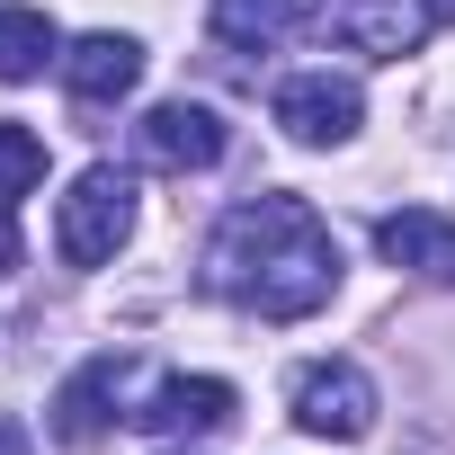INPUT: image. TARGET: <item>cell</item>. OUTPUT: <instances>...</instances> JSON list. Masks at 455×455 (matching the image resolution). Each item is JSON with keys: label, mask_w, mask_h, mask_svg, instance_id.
Wrapping results in <instances>:
<instances>
[{"label": "cell", "mask_w": 455, "mask_h": 455, "mask_svg": "<svg viewBox=\"0 0 455 455\" xmlns=\"http://www.w3.org/2000/svg\"><path fill=\"white\" fill-rule=\"evenodd\" d=\"M205 295L223 304H242L259 322H304L339 295V242H331V223L268 188V196H242L233 214L214 223V242H205Z\"/></svg>", "instance_id": "cell-1"}, {"label": "cell", "mask_w": 455, "mask_h": 455, "mask_svg": "<svg viewBox=\"0 0 455 455\" xmlns=\"http://www.w3.org/2000/svg\"><path fill=\"white\" fill-rule=\"evenodd\" d=\"M125 233H134V179L108 170V161H90V170L72 179V196H63L54 251H63L72 268H108V259L125 251Z\"/></svg>", "instance_id": "cell-2"}, {"label": "cell", "mask_w": 455, "mask_h": 455, "mask_svg": "<svg viewBox=\"0 0 455 455\" xmlns=\"http://www.w3.org/2000/svg\"><path fill=\"white\" fill-rule=\"evenodd\" d=\"M295 428L304 437H366L375 428V375L357 366V357H313V366H295Z\"/></svg>", "instance_id": "cell-3"}, {"label": "cell", "mask_w": 455, "mask_h": 455, "mask_svg": "<svg viewBox=\"0 0 455 455\" xmlns=\"http://www.w3.org/2000/svg\"><path fill=\"white\" fill-rule=\"evenodd\" d=\"M223 116L214 108H196V99H161L143 125H134V152L152 161V170H214L223 161Z\"/></svg>", "instance_id": "cell-4"}, {"label": "cell", "mask_w": 455, "mask_h": 455, "mask_svg": "<svg viewBox=\"0 0 455 455\" xmlns=\"http://www.w3.org/2000/svg\"><path fill=\"white\" fill-rule=\"evenodd\" d=\"M357 116H366V99H357V81H339V72H304V81H286L277 90V125L295 134V143H348L357 134Z\"/></svg>", "instance_id": "cell-5"}, {"label": "cell", "mask_w": 455, "mask_h": 455, "mask_svg": "<svg viewBox=\"0 0 455 455\" xmlns=\"http://www.w3.org/2000/svg\"><path fill=\"white\" fill-rule=\"evenodd\" d=\"M116 393H125V348H99L90 366L63 375V393H54V437H63V446H99V437L116 428Z\"/></svg>", "instance_id": "cell-6"}, {"label": "cell", "mask_w": 455, "mask_h": 455, "mask_svg": "<svg viewBox=\"0 0 455 455\" xmlns=\"http://www.w3.org/2000/svg\"><path fill=\"white\" fill-rule=\"evenodd\" d=\"M223 419H233V384H223V375H161L143 393V411H134L143 437H205Z\"/></svg>", "instance_id": "cell-7"}, {"label": "cell", "mask_w": 455, "mask_h": 455, "mask_svg": "<svg viewBox=\"0 0 455 455\" xmlns=\"http://www.w3.org/2000/svg\"><path fill=\"white\" fill-rule=\"evenodd\" d=\"M375 251H384L393 268L428 277V286H455V223H446L437 205H402V214H384V223H375Z\"/></svg>", "instance_id": "cell-8"}, {"label": "cell", "mask_w": 455, "mask_h": 455, "mask_svg": "<svg viewBox=\"0 0 455 455\" xmlns=\"http://www.w3.org/2000/svg\"><path fill=\"white\" fill-rule=\"evenodd\" d=\"M134 81H143V45L116 36V28H99V36H81V45L63 54V90H72L81 108H116Z\"/></svg>", "instance_id": "cell-9"}, {"label": "cell", "mask_w": 455, "mask_h": 455, "mask_svg": "<svg viewBox=\"0 0 455 455\" xmlns=\"http://www.w3.org/2000/svg\"><path fill=\"white\" fill-rule=\"evenodd\" d=\"M322 36L348 45V54H375V63H402L419 45V19H402L393 0H322Z\"/></svg>", "instance_id": "cell-10"}, {"label": "cell", "mask_w": 455, "mask_h": 455, "mask_svg": "<svg viewBox=\"0 0 455 455\" xmlns=\"http://www.w3.org/2000/svg\"><path fill=\"white\" fill-rule=\"evenodd\" d=\"M205 28H214L223 54H268V45L295 28V0H214Z\"/></svg>", "instance_id": "cell-11"}, {"label": "cell", "mask_w": 455, "mask_h": 455, "mask_svg": "<svg viewBox=\"0 0 455 455\" xmlns=\"http://www.w3.org/2000/svg\"><path fill=\"white\" fill-rule=\"evenodd\" d=\"M45 63H63V36L45 10H0V81H36Z\"/></svg>", "instance_id": "cell-12"}, {"label": "cell", "mask_w": 455, "mask_h": 455, "mask_svg": "<svg viewBox=\"0 0 455 455\" xmlns=\"http://www.w3.org/2000/svg\"><path fill=\"white\" fill-rule=\"evenodd\" d=\"M36 179H45V134H28V125H0V205H19Z\"/></svg>", "instance_id": "cell-13"}, {"label": "cell", "mask_w": 455, "mask_h": 455, "mask_svg": "<svg viewBox=\"0 0 455 455\" xmlns=\"http://www.w3.org/2000/svg\"><path fill=\"white\" fill-rule=\"evenodd\" d=\"M0 277H19V223H10V205H0Z\"/></svg>", "instance_id": "cell-14"}, {"label": "cell", "mask_w": 455, "mask_h": 455, "mask_svg": "<svg viewBox=\"0 0 455 455\" xmlns=\"http://www.w3.org/2000/svg\"><path fill=\"white\" fill-rule=\"evenodd\" d=\"M0 455H36V446H28V428H19L10 411H0Z\"/></svg>", "instance_id": "cell-15"}, {"label": "cell", "mask_w": 455, "mask_h": 455, "mask_svg": "<svg viewBox=\"0 0 455 455\" xmlns=\"http://www.w3.org/2000/svg\"><path fill=\"white\" fill-rule=\"evenodd\" d=\"M419 28H455V0H419Z\"/></svg>", "instance_id": "cell-16"}]
</instances>
